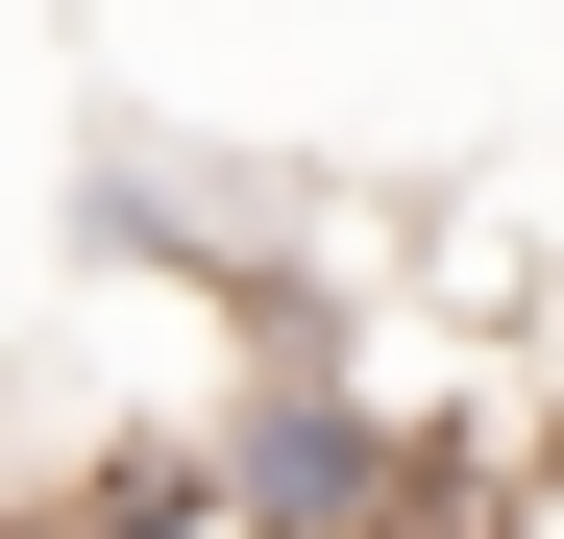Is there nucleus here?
<instances>
[{"mask_svg":"<svg viewBox=\"0 0 564 539\" xmlns=\"http://www.w3.org/2000/svg\"><path fill=\"white\" fill-rule=\"evenodd\" d=\"M221 515L246 539H368V515H393V441H368L344 393H246L221 417Z\"/></svg>","mask_w":564,"mask_h":539,"instance_id":"f257e3e1","label":"nucleus"}]
</instances>
